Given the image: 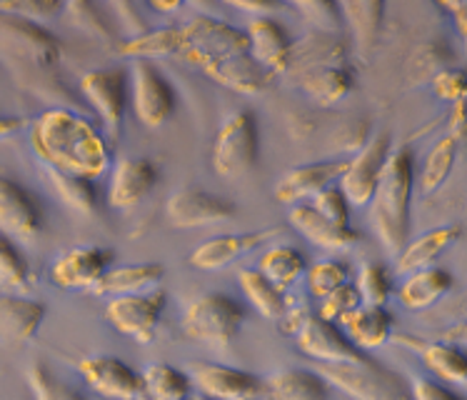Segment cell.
<instances>
[{
    "label": "cell",
    "instance_id": "6da1fadb",
    "mask_svg": "<svg viewBox=\"0 0 467 400\" xmlns=\"http://www.w3.org/2000/svg\"><path fill=\"white\" fill-rule=\"evenodd\" d=\"M30 145L48 171L96 181L110 165V148L86 115L50 108L30 128Z\"/></svg>",
    "mask_w": 467,
    "mask_h": 400
},
{
    "label": "cell",
    "instance_id": "7a4b0ae2",
    "mask_svg": "<svg viewBox=\"0 0 467 400\" xmlns=\"http://www.w3.org/2000/svg\"><path fill=\"white\" fill-rule=\"evenodd\" d=\"M412 185H415L412 153L408 145H400L388 155L378 188L370 198L372 223L390 256H398L408 243Z\"/></svg>",
    "mask_w": 467,
    "mask_h": 400
},
{
    "label": "cell",
    "instance_id": "3957f363",
    "mask_svg": "<svg viewBox=\"0 0 467 400\" xmlns=\"http://www.w3.org/2000/svg\"><path fill=\"white\" fill-rule=\"evenodd\" d=\"M317 375L355 400H412L408 383L380 363H317Z\"/></svg>",
    "mask_w": 467,
    "mask_h": 400
},
{
    "label": "cell",
    "instance_id": "277c9868",
    "mask_svg": "<svg viewBox=\"0 0 467 400\" xmlns=\"http://www.w3.org/2000/svg\"><path fill=\"white\" fill-rule=\"evenodd\" d=\"M245 323V305L225 293L195 298L182 315V333L198 343L223 345L233 341Z\"/></svg>",
    "mask_w": 467,
    "mask_h": 400
},
{
    "label": "cell",
    "instance_id": "5b68a950",
    "mask_svg": "<svg viewBox=\"0 0 467 400\" xmlns=\"http://www.w3.org/2000/svg\"><path fill=\"white\" fill-rule=\"evenodd\" d=\"M260 153L258 123L250 111L228 115L213 145V165L223 178H240L255 168Z\"/></svg>",
    "mask_w": 467,
    "mask_h": 400
},
{
    "label": "cell",
    "instance_id": "8992f818",
    "mask_svg": "<svg viewBox=\"0 0 467 400\" xmlns=\"http://www.w3.org/2000/svg\"><path fill=\"white\" fill-rule=\"evenodd\" d=\"M182 33H185V48L181 58L192 66L208 68L223 58L248 53V36L243 30L210 16H198L191 23H185Z\"/></svg>",
    "mask_w": 467,
    "mask_h": 400
},
{
    "label": "cell",
    "instance_id": "52a82bcc",
    "mask_svg": "<svg viewBox=\"0 0 467 400\" xmlns=\"http://www.w3.org/2000/svg\"><path fill=\"white\" fill-rule=\"evenodd\" d=\"M0 48L36 70H48L60 60V43L46 26L5 13H0Z\"/></svg>",
    "mask_w": 467,
    "mask_h": 400
},
{
    "label": "cell",
    "instance_id": "ba28073f",
    "mask_svg": "<svg viewBox=\"0 0 467 400\" xmlns=\"http://www.w3.org/2000/svg\"><path fill=\"white\" fill-rule=\"evenodd\" d=\"M130 83H133V108L138 121L148 128H161L172 115L178 100L168 78L150 60H135L130 68Z\"/></svg>",
    "mask_w": 467,
    "mask_h": 400
},
{
    "label": "cell",
    "instance_id": "9c48e42d",
    "mask_svg": "<svg viewBox=\"0 0 467 400\" xmlns=\"http://www.w3.org/2000/svg\"><path fill=\"white\" fill-rule=\"evenodd\" d=\"M80 90L96 108L110 138L120 135L128 105V76L120 68H96L80 78Z\"/></svg>",
    "mask_w": 467,
    "mask_h": 400
},
{
    "label": "cell",
    "instance_id": "30bf717a",
    "mask_svg": "<svg viewBox=\"0 0 467 400\" xmlns=\"http://www.w3.org/2000/svg\"><path fill=\"white\" fill-rule=\"evenodd\" d=\"M390 151V135L380 133L370 138L360 151L355 153L353 161H348L343 178L337 181L340 183L337 188H340L348 203H353V205H368L370 203Z\"/></svg>",
    "mask_w": 467,
    "mask_h": 400
},
{
    "label": "cell",
    "instance_id": "8fae6325",
    "mask_svg": "<svg viewBox=\"0 0 467 400\" xmlns=\"http://www.w3.org/2000/svg\"><path fill=\"white\" fill-rule=\"evenodd\" d=\"M168 296L162 290H148L135 296L113 298L105 308V318L120 331L130 335L138 343H150L155 328L161 323V315L165 311Z\"/></svg>",
    "mask_w": 467,
    "mask_h": 400
},
{
    "label": "cell",
    "instance_id": "7c38bea8",
    "mask_svg": "<svg viewBox=\"0 0 467 400\" xmlns=\"http://www.w3.org/2000/svg\"><path fill=\"white\" fill-rule=\"evenodd\" d=\"M165 216L175 228H205L235 216V203L201 188H181L165 203Z\"/></svg>",
    "mask_w": 467,
    "mask_h": 400
},
{
    "label": "cell",
    "instance_id": "4fadbf2b",
    "mask_svg": "<svg viewBox=\"0 0 467 400\" xmlns=\"http://www.w3.org/2000/svg\"><path fill=\"white\" fill-rule=\"evenodd\" d=\"M78 371L86 378L88 385L105 398L115 400H140L145 398L143 375L125 365L115 355H90L78 363Z\"/></svg>",
    "mask_w": 467,
    "mask_h": 400
},
{
    "label": "cell",
    "instance_id": "5bb4252c",
    "mask_svg": "<svg viewBox=\"0 0 467 400\" xmlns=\"http://www.w3.org/2000/svg\"><path fill=\"white\" fill-rule=\"evenodd\" d=\"M297 348L317 363H363L365 355L335 323L306 315L297 325Z\"/></svg>",
    "mask_w": 467,
    "mask_h": 400
},
{
    "label": "cell",
    "instance_id": "9a60e30c",
    "mask_svg": "<svg viewBox=\"0 0 467 400\" xmlns=\"http://www.w3.org/2000/svg\"><path fill=\"white\" fill-rule=\"evenodd\" d=\"M43 230V208L20 183L0 175V233L8 238L33 240Z\"/></svg>",
    "mask_w": 467,
    "mask_h": 400
},
{
    "label": "cell",
    "instance_id": "2e32d148",
    "mask_svg": "<svg viewBox=\"0 0 467 400\" xmlns=\"http://www.w3.org/2000/svg\"><path fill=\"white\" fill-rule=\"evenodd\" d=\"M110 263H113V250L100 246H78L57 258L50 276L56 286L67 290H80V288L93 290L98 280L110 270Z\"/></svg>",
    "mask_w": 467,
    "mask_h": 400
},
{
    "label": "cell",
    "instance_id": "e0dca14e",
    "mask_svg": "<svg viewBox=\"0 0 467 400\" xmlns=\"http://www.w3.org/2000/svg\"><path fill=\"white\" fill-rule=\"evenodd\" d=\"M191 381H195L202 395L213 400H255L263 393V381L258 375L215 363L192 365Z\"/></svg>",
    "mask_w": 467,
    "mask_h": 400
},
{
    "label": "cell",
    "instance_id": "ac0fdd59",
    "mask_svg": "<svg viewBox=\"0 0 467 400\" xmlns=\"http://www.w3.org/2000/svg\"><path fill=\"white\" fill-rule=\"evenodd\" d=\"M348 43L340 38V33H323V30H310L306 38L296 40L290 48L285 76L293 80L317 68L348 66Z\"/></svg>",
    "mask_w": 467,
    "mask_h": 400
},
{
    "label": "cell",
    "instance_id": "d6986e66",
    "mask_svg": "<svg viewBox=\"0 0 467 400\" xmlns=\"http://www.w3.org/2000/svg\"><path fill=\"white\" fill-rule=\"evenodd\" d=\"M158 185V165L150 158H125L115 165L108 188V203L113 208L130 210L140 205Z\"/></svg>",
    "mask_w": 467,
    "mask_h": 400
},
{
    "label": "cell",
    "instance_id": "ffe728a7",
    "mask_svg": "<svg viewBox=\"0 0 467 400\" xmlns=\"http://www.w3.org/2000/svg\"><path fill=\"white\" fill-rule=\"evenodd\" d=\"M245 36H248L250 58L275 78L285 76L290 48H293V40H290V33L285 30V26L273 16L253 18Z\"/></svg>",
    "mask_w": 467,
    "mask_h": 400
},
{
    "label": "cell",
    "instance_id": "44dd1931",
    "mask_svg": "<svg viewBox=\"0 0 467 400\" xmlns=\"http://www.w3.org/2000/svg\"><path fill=\"white\" fill-rule=\"evenodd\" d=\"M345 165H348V161H317L297 165L293 171L283 173V178L275 185V198L285 205L313 198L343 178Z\"/></svg>",
    "mask_w": 467,
    "mask_h": 400
},
{
    "label": "cell",
    "instance_id": "7402d4cb",
    "mask_svg": "<svg viewBox=\"0 0 467 400\" xmlns=\"http://www.w3.org/2000/svg\"><path fill=\"white\" fill-rule=\"evenodd\" d=\"M280 228L255 230V233H228V236H218L202 243L191 253V263L201 270H218V268L230 266L235 258H240L248 250L258 248L260 243H265L273 236H277Z\"/></svg>",
    "mask_w": 467,
    "mask_h": 400
},
{
    "label": "cell",
    "instance_id": "603a6c76",
    "mask_svg": "<svg viewBox=\"0 0 467 400\" xmlns=\"http://www.w3.org/2000/svg\"><path fill=\"white\" fill-rule=\"evenodd\" d=\"M46 321V305L16 296H0V345L18 348L38 333Z\"/></svg>",
    "mask_w": 467,
    "mask_h": 400
},
{
    "label": "cell",
    "instance_id": "cb8c5ba5",
    "mask_svg": "<svg viewBox=\"0 0 467 400\" xmlns=\"http://www.w3.org/2000/svg\"><path fill=\"white\" fill-rule=\"evenodd\" d=\"M202 73L213 78V80H218L220 86H228L230 90H238L243 96L263 93L275 80L273 73H267L265 68L258 66L250 58V53H238V56L223 58L218 63L202 68Z\"/></svg>",
    "mask_w": 467,
    "mask_h": 400
},
{
    "label": "cell",
    "instance_id": "d4e9b609",
    "mask_svg": "<svg viewBox=\"0 0 467 400\" xmlns=\"http://www.w3.org/2000/svg\"><path fill=\"white\" fill-rule=\"evenodd\" d=\"M287 218H290V226L300 236H306L307 240H313L315 246H320L325 250H348L360 240L358 230H353L350 226H337L333 220L323 218L313 205H296Z\"/></svg>",
    "mask_w": 467,
    "mask_h": 400
},
{
    "label": "cell",
    "instance_id": "484cf974",
    "mask_svg": "<svg viewBox=\"0 0 467 400\" xmlns=\"http://www.w3.org/2000/svg\"><path fill=\"white\" fill-rule=\"evenodd\" d=\"M462 236V226L460 223H448V226H440L428 233H422L412 243H405V248L398 253V270L400 273H412L420 268L432 266L442 253L452 248Z\"/></svg>",
    "mask_w": 467,
    "mask_h": 400
},
{
    "label": "cell",
    "instance_id": "4316f807",
    "mask_svg": "<svg viewBox=\"0 0 467 400\" xmlns=\"http://www.w3.org/2000/svg\"><path fill=\"white\" fill-rule=\"evenodd\" d=\"M395 341L400 345H405V348H410V351L420 353L422 363H425L438 378H442V381L448 383H455V385H465L467 363L465 353L460 351V348H455V345L450 343H428V341L415 338V335H398Z\"/></svg>",
    "mask_w": 467,
    "mask_h": 400
},
{
    "label": "cell",
    "instance_id": "83f0119b",
    "mask_svg": "<svg viewBox=\"0 0 467 400\" xmlns=\"http://www.w3.org/2000/svg\"><path fill=\"white\" fill-rule=\"evenodd\" d=\"M165 278V268L161 263H138V266H123L108 270L93 288L96 296H135L148 293Z\"/></svg>",
    "mask_w": 467,
    "mask_h": 400
},
{
    "label": "cell",
    "instance_id": "f1b7e54d",
    "mask_svg": "<svg viewBox=\"0 0 467 400\" xmlns=\"http://www.w3.org/2000/svg\"><path fill=\"white\" fill-rule=\"evenodd\" d=\"M340 8V18L350 28L358 50L368 56L375 48V43L380 38L382 18L388 5L382 0H348V3H337Z\"/></svg>",
    "mask_w": 467,
    "mask_h": 400
},
{
    "label": "cell",
    "instance_id": "f546056e",
    "mask_svg": "<svg viewBox=\"0 0 467 400\" xmlns=\"http://www.w3.org/2000/svg\"><path fill=\"white\" fill-rule=\"evenodd\" d=\"M340 323L350 335V343L360 351H375L392 338V315L385 308L358 305L355 311L345 315Z\"/></svg>",
    "mask_w": 467,
    "mask_h": 400
},
{
    "label": "cell",
    "instance_id": "4dcf8cb0",
    "mask_svg": "<svg viewBox=\"0 0 467 400\" xmlns=\"http://www.w3.org/2000/svg\"><path fill=\"white\" fill-rule=\"evenodd\" d=\"M452 290V276L442 268L428 266L412 270L400 286V303L408 311H425Z\"/></svg>",
    "mask_w": 467,
    "mask_h": 400
},
{
    "label": "cell",
    "instance_id": "1f68e13d",
    "mask_svg": "<svg viewBox=\"0 0 467 400\" xmlns=\"http://www.w3.org/2000/svg\"><path fill=\"white\" fill-rule=\"evenodd\" d=\"M297 86L303 88L310 100L317 105H335L340 103L343 98L353 93L355 78L353 70L348 66H330V68H317V70H307L296 80Z\"/></svg>",
    "mask_w": 467,
    "mask_h": 400
},
{
    "label": "cell",
    "instance_id": "d6a6232c",
    "mask_svg": "<svg viewBox=\"0 0 467 400\" xmlns=\"http://www.w3.org/2000/svg\"><path fill=\"white\" fill-rule=\"evenodd\" d=\"M263 388L267 400H330V385L315 371H280Z\"/></svg>",
    "mask_w": 467,
    "mask_h": 400
},
{
    "label": "cell",
    "instance_id": "836d02e7",
    "mask_svg": "<svg viewBox=\"0 0 467 400\" xmlns=\"http://www.w3.org/2000/svg\"><path fill=\"white\" fill-rule=\"evenodd\" d=\"M185 48V33L182 26H172V28H158L148 30L143 36L133 40H120V53L130 56L135 60H150V58L162 56H178L181 58Z\"/></svg>",
    "mask_w": 467,
    "mask_h": 400
},
{
    "label": "cell",
    "instance_id": "e575fe53",
    "mask_svg": "<svg viewBox=\"0 0 467 400\" xmlns=\"http://www.w3.org/2000/svg\"><path fill=\"white\" fill-rule=\"evenodd\" d=\"M48 178L53 183V188H56L57 198L63 200L67 208L76 210L80 216H88V218L98 216V210H100V195H98L96 183L57 171H48Z\"/></svg>",
    "mask_w": 467,
    "mask_h": 400
},
{
    "label": "cell",
    "instance_id": "d590c367",
    "mask_svg": "<svg viewBox=\"0 0 467 400\" xmlns=\"http://www.w3.org/2000/svg\"><path fill=\"white\" fill-rule=\"evenodd\" d=\"M258 273L265 276L277 290L285 293L287 288L306 273V258L300 250L290 248V246H275L263 256Z\"/></svg>",
    "mask_w": 467,
    "mask_h": 400
},
{
    "label": "cell",
    "instance_id": "8d00e7d4",
    "mask_svg": "<svg viewBox=\"0 0 467 400\" xmlns=\"http://www.w3.org/2000/svg\"><path fill=\"white\" fill-rule=\"evenodd\" d=\"M143 385L145 395H150L153 400H192L191 378L165 363H155L145 368Z\"/></svg>",
    "mask_w": 467,
    "mask_h": 400
},
{
    "label": "cell",
    "instance_id": "74e56055",
    "mask_svg": "<svg viewBox=\"0 0 467 400\" xmlns=\"http://www.w3.org/2000/svg\"><path fill=\"white\" fill-rule=\"evenodd\" d=\"M458 141L450 135L440 138L438 143L432 145V151L428 153V158L422 163V171H420V191L435 193L445 185L450 173L455 168V161H458Z\"/></svg>",
    "mask_w": 467,
    "mask_h": 400
},
{
    "label": "cell",
    "instance_id": "f35d334b",
    "mask_svg": "<svg viewBox=\"0 0 467 400\" xmlns=\"http://www.w3.org/2000/svg\"><path fill=\"white\" fill-rule=\"evenodd\" d=\"M240 288H243V293L250 303L258 308L260 315H265V318H283L285 315V293L277 290L265 276H260L258 270H243Z\"/></svg>",
    "mask_w": 467,
    "mask_h": 400
},
{
    "label": "cell",
    "instance_id": "ab89813d",
    "mask_svg": "<svg viewBox=\"0 0 467 400\" xmlns=\"http://www.w3.org/2000/svg\"><path fill=\"white\" fill-rule=\"evenodd\" d=\"M450 48L440 40H430L425 46H420L410 58V66H408V78L410 83H425V80H432V78L448 70L450 68Z\"/></svg>",
    "mask_w": 467,
    "mask_h": 400
},
{
    "label": "cell",
    "instance_id": "60d3db41",
    "mask_svg": "<svg viewBox=\"0 0 467 400\" xmlns=\"http://www.w3.org/2000/svg\"><path fill=\"white\" fill-rule=\"evenodd\" d=\"M63 13L73 26H78L80 30H86L90 38L100 40V43H120L115 38L110 23L105 20V16L100 13L96 3H83V0H73V3H63Z\"/></svg>",
    "mask_w": 467,
    "mask_h": 400
},
{
    "label": "cell",
    "instance_id": "b9f144b4",
    "mask_svg": "<svg viewBox=\"0 0 467 400\" xmlns=\"http://www.w3.org/2000/svg\"><path fill=\"white\" fill-rule=\"evenodd\" d=\"M355 290L360 296V303L372 305V308H385L390 300L392 283L388 268L380 263H365L360 268V276L355 280Z\"/></svg>",
    "mask_w": 467,
    "mask_h": 400
},
{
    "label": "cell",
    "instance_id": "7bdbcfd3",
    "mask_svg": "<svg viewBox=\"0 0 467 400\" xmlns=\"http://www.w3.org/2000/svg\"><path fill=\"white\" fill-rule=\"evenodd\" d=\"M33 280L30 266L8 236L0 233V286L8 290H26Z\"/></svg>",
    "mask_w": 467,
    "mask_h": 400
},
{
    "label": "cell",
    "instance_id": "ee69618b",
    "mask_svg": "<svg viewBox=\"0 0 467 400\" xmlns=\"http://www.w3.org/2000/svg\"><path fill=\"white\" fill-rule=\"evenodd\" d=\"M26 378H28L30 391L36 393V398L38 400H88L83 393H78L76 388H67L63 383L57 381L56 375L46 368V365H40V363H33L26 373Z\"/></svg>",
    "mask_w": 467,
    "mask_h": 400
},
{
    "label": "cell",
    "instance_id": "f6af8a7d",
    "mask_svg": "<svg viewBox=\"0 0 467 400\" xmlns=\"http://www.w3.org/2000/svg\"><path fill=\"white\" fill-rule=\"evenodd\" d=\"M350 278V268L340 263V260H320L307 270V288L315 298H325L333 293L335 288L348 283Z\"/></svg>",
    "mask_w": 467,
    "mask_h": 400
},
{
    "label": "cell",
    "instance_id": "bcb514c9",
    "mask_svg": "<svg viewBox=\"0 0 467 400\" xmlns=\"http://www.w3.org/2000/svg\"><path fill=\"white\" fill-rule=\"evenodd\" d=\"M0 13L43 26V20L57 18L63 13V3H57V0H0Z\"/></svg>",
    "mask_w": 467,
    "mask_h": 400
},
{
    "label": "cell",
    "instance_id": "7dc6e473",
    "mask_svg": "<svg viewBox=\"0 0 467 400\" xmlns=\"http://www.w3.org/2000/svg\"><path fill=\"white\" fill-rule=\"evenodd\" d=\"M303 18L310 20L313 30H323V33H340L343 18H340V8L337 3H325V0H303L296 5Z\"/></svg>",
    "mask_w": 467,
    "mask_h": 400
},
{
    "label": "cell",
    "instance_id": "c3c4849f",
    "mask_svg": "<svg viewBox=\"0 0 467 400\" xmlns=\"http://www.w3.org/2000/svg\"><path fill=\"white\" fill-rule=\"evenodd\" d=\"M320 300H323V303H320V315H317V318H323L327 323L343 321L345 315L360 305V296H358V290H355L353 283H345V286L335 288L333 293H327V296L320 298Z\"/></svg>",
    "mask_w": 467,
    "mask_h": 400
},
{
    "label": "cell",
    "instance_id": "681fc988",
    "mask_svg": "<svg viewBox=\"0 0 467 400\" xmlns=\"http://www.w3.org/2000/svg\"><path fill=\"white\" fill-rule=\"evenodd\" d=\"M323 218L333 220L337 226H350V203L345 200V195L340 193V188H325L317 195H313V203H310Z\"/></svg>",
    "mask_w": 467,
    "mask_h": 400
},
{
    "label": "cell",
    "instance_id": "f907efd6",
    "mask_svg": "<svg viewBox=\"0 0 467 400\" xmlns=\"http://www.w3.org/2000/svg\"><path fill=\"white\" fill-rule=\"evenodd\" d=\"M430 83H432L435 96L442 98V100H450V103L465 100V73L458 70V68L442 70V73H438Z\"/></svg>",
    "mask_w": 467,
    "mask_h": 400
},
{
    "label": "cell",
    "instance_id": "816d5d0a",
    "mask_svg": "<svg viewBox=\"0 0 467 400\" xmlns=\"http://www.w3.org/2000/svg\"><path fill=\"white\" fill-rule=\"evenodd\" d=\"M410 398L412 400H460L455 393L440 385L435 381H428V378H412L410 385Z\"/></svg>",
    "mask_w": 467,
    "mask_h": 400
},
{
    "label": "cell",
    "instance_id": "f5cc1de1",
    "mask_svg": "<svg viewBox=\"0 0 467 400\" xmlns=\"http://www.w3.org/2000/svg\"><path fill=\"white\" fill-rule=\"evenodd\" d=\"M448 135L450 138H455V141H462V135H465V100H458V103H452L448 115Z\"/></svg>",
    "mask_w": 467,
    "mask_h": 400
},
{
    "label": "cell",
    "instance_id": "db71d44e",
    "mask_svg": "<svg viewBox=\"0 0 467 400\" xmlns=\"http://www.w3.org/2000/svg\"><path fill=\"white\" fill-rule=\"evenodd\" d=\"M233 8L243 10V13H253L255 18H267L280 5L277 3H233Z\"/></svg>",
    "mask_w": 467,
    "mask_h": 400
},
{
    "label": "cell",
    "instance_id": "11a10c76",
    "mask_svg": "<svg viewBox=\"0 0 467 400\" xmlns=\"http://www.w3.org/2000/svg\"><path fill=\"white\" fill-rule=\"evenodd\" d=\"M442 8L455 16V23H458L460 36H465V33H467V23H465V18H467V3H462V0H460V3H442Z\"/></svg>",
    "mask_w": 467,
    "mask_h": 400
},
{
    "label": "cell",
    "instance_id": "9f6ffc18",
    "mask_svg": "<svg viewBox=\"0 0 467 400\" xmlns=\"http://www.w3.org/2000/svg\"><path fill=\"white\" fill-rule=\"evenodd\" d=\"M20 128H23V121H20V118H5V115H0V141L16 135Z\"/></svg>",
    "mask_w": 467,
    "mask_h": 400
},
{
    "label": "cell",
    "instance_id": "6f0895ef",
    "mask_svg": "<svg viewBox=\"0 0 467 400\" xmlns=\"http://www.w3.org/2000/svg\"><path fill=\"white\" fill-rule=\"evenodd\" d=\"M150 5H153L155 10H161V13H171V10L182 8V3H158V0H153Z\"/></svg>",
    "mask_w": 467,
    "mask_h": 400
},
{
    "label": "cell",
    "instance_id": "680465c9",
    "mask_svg": "<svg viewBox=\"0 0 467 400\" xmlns=\"http://www.w3.org/2000/svg\"><path fill=\"white\" fill-rule=\"evenodd\" d=\"M192 400H213V398H208V395H202V398H192Z\"/></svg>",
    "mask_w": 467,
    "mask_h": 400
}]
</instances>
